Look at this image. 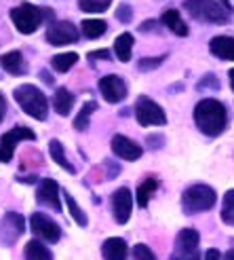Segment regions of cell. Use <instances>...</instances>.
Returning <instances> with one entry per match:
<instances>
[{
    "instance_id": "cell-24",
    "label": "cell",
    "mask_w": 234,
    "mask_h": 260,
    "mask_svg": "<svg viewBox=\"0 0 234 260\" xmlns=\"http://www.w3.org/2000/svg\"><path fill=\"white\" fill-rule=\"evenodd\" d=\"M156 188H159V180L156 178H146L141 184L137 186V194H135V199H137V205L139 207H146L150 197L156 192Z\"/></svg>"
},
{
    "instance_id": "cell-6",
    "label": "cell",
    "mask_w": 234,
    "mask_h": 260,
    "mask_svg": "<svg viewBox=\"0 0 234 260\" xmlns=\"http://www.w3.org/2000/svg\"><path fill=\"white\" fill-rule=\"evenodd\" d=\"M199 243H201V237H199V233L194 229L179 231L177 239H175V248H173L171 260H201Z\"/></svg>"
},
{
    "instance_id": "cell-37",
    "label": "cell",
    "mask_w": 234,
    "mask_h": 260,
    "mask_svg": "<svg viewBox=\"0 0 234 260\" xmlns=\"http://www.w3.org/2000/svg\"><path fill=\"white\" fill-rule=\"evenodd\" d=\"M89 59H110V51H91Z\"/></svg>"
},
{
    "instance_id": "cell-23",
    "label": "cell",
    "mask_w": 234,
    "mask_h": 260,
    "mask_svg": "<svg viewBox=\"0 0 234 260\" xmlns=\"http://www.w3.org/2000/svg\"><path fill=\"white\" fill-rule=\"evenodd\" d=\"M133 36L125 32L121 36H116V41H114V51H116V57H119L121 61H129L131 59V51H133Z\"/></svg>"
},
{
    "instance_id": "cell-2",
    "label": "cell",
    "mask_w": 234,
    "mask_h": 260,
    "mask_svg": "<svg viewBox=\"0 0 234 260\" xmlns=\"http://www.w3.org/2000/svg\"><path fill=\"white\" fill-rule=\"evenodd\" d=\"M15 102L21 106L25 114H30L36 121H45L49 116V100L38 87L34 85H21L15 89Z\"/></svg>"
},
{
    "instance_id": "cell-27",
    "label": "cell",
    "mask_w": 234,
    "mask_h": 260,
    "mask_svg": "<svg viewBox=\"0 0 234 260\" xmlns=\"http://www.w3.org/2000/svg\"><path fill=\"white\" fill-rule=\"evenodd\" d=\"M95 110H97L95 102H87L85 106L81 108V112H78V116L74 119V127L78 129V132H85V129H89V119H91V114H93Z\"/></svg>"
},
{
    "instance_id": "cell-15",
    "label": "cell",
    "mask_w": 234,
    "mask_h": 260,
    "mask_svg": "<svg viewBox=\"0 0 234 260\" xmlns=\"http://www.w3.org/2000/svg\"><path fill=\"white\" fill-rule=\"evenodd\" d=\"M36 201L41 205L51 207L53 212H61V203H59V186L55 180H43L41 186L36 190Z\"/></svg>"
},
{
    "instance_id": "cell-13",
    "label": "cell",
    "mask_w": 234,
    "mask_h": 260,
    "mask_svg": "<svg viewBox=\"0 0 234 260\" xmlns=\"http://www.w3.org/2000/svg\"><path fill=\"white\" fill-rule=\"evenodd\" d=\"M25 229V222H23V218L15 212H9L5 218H3V222H0V241H3V245H13L19 237H21V233Z\"/></svg>"
},
{
    "instance_id": "cell-34",
    "label": "cell",
    "mask_w": 234,
    "mask_h": 260,
    "mask_svg": "<svg viewBox=\"0 0 234 260\" xmlns=\"http://www.w3.org/2000/svg\"><path fill=\"white\" fill-rule=\"evenodd\" d=\"M197 89H199V91H203V89H219V83H217V79H215L213 74H207L205 79L197 85Z\"/></svg>"
},
{
    "instance_id": "cell-36",
    "label": "cell",
    "mask_w": 234,
    "mask_h": 260,
    "mask_svg": "<svg viewBox=\"0 0 234 260\" xmlns=\"http://www.w3.org/2000/svg\"><path fill=\"white\" fill-rule=\"evenodd\" d=\"M103 165H106V167H108V178H116V176H119V174H121V167H119V165H114L112 161H106V163H103Z\"/></svg>"
},
{
    "instance_id": "cell-30",
    "label": "cell",
    "mask_w": 234,
    "mask_h": 260,
    "mask_svg": "<svg viewBox=\"0 0 234 260\" xmlns=\"http://www.w3.org/2000/svg\"><path fill=\"white\" fill-rule=\"evenodd\" d=\"M112 5V0H78L83 13H103Z\"/></svg>"
},
{
    "instance_id": "cell-40",
    "label": "cell",
    "mask_w": 234,
    "mask_h": 260,
    "mask_svg": "<svg viewBox=\"0 0 234 260\" xmlns=\"http://www.w3.org/2000/svg\"><path fill=\"white\" fill-rule=\"evenodd\" d=\"M154 25H156V21H152V19H150V21H144V23H141V25H139V30H141V32H150V30L154 28Z\"/></svg>"
},
{
    "instance_id": "cell-4",
    "label": "cell",
    "mask_w": 234,
    "mask_h": 260,
    "mask_svg": "<svg viewBox=\"0 0 234 260\" xmlns=\"http://www.w3.org/2000/svg\"><path fill=\"white\" fill-rule=\"evenodd\" d=\"M45 17H53V11L38 9V7L28 5V3H23L17 9L11 11V19L21 34H34L38 30V25L45 21Z\"/></svg>"
},
{
    "instance_id": "cell-22",
    "label": "cell",
    "mask_w": 234,
    "mask_h": 260,
    "mask_svg": "<svg viewBox=\"0 0 234 260\" xmlns=\"http://www.w3.org/2000/svg\"><path fill=\"white\" fill-rule=\"evenodd\" d=\"M49 154H51V159H53L59 167H63L68 174H76V170H74V165L68 161V157H66V150H63V146H61V142H57V140H51L49 142Z\"/></svg>"
},
{
    "instance_id": "cell-19",
    "label": "cell",
    "mask_w": 234,
    "mask_h": 260,
    "mask_svg": "<svg viewBox=\"0 0 234 260\" xmlns=\"http://www.w3.org/2000/svg\"><path fill=\"white\" fill-rule=\"evenodd\" d=\"M0 63H3V68L13 74V76H21L25 74V59L21 55V51H9V53H5L3 57H0Z\"/></svg>"
},
{
    "instance_id": "cell-41",
    "label": "cell",
    "mask_w": 234,
    "mask_h": 260,
    "mask_svg": "<svg viewBox=\"0 0 234 260\" xmlns=\"http://www.w3.org/2000/svg\"><path fill=\"white\" fill-rule=\"evenodd\" d=\"M41 76L45 79V83H47V85H53V76H51V74H47V72H41Z\"/></svg>"
},
{
    "instance_id": "cell-31",
    "label": "cell",
    "mask_w": 234,
    "mask_h": 260,
    "mask_svg": "<svg viewBox=\"0 0 234 260\" xmlns=\"http://www.w3.org/2000/svg\"><path fill=\"white\" fill-rule=\"evenodd\" d=\"M133 258L135 260H156L154 252L148 248V245H144V243L133 245Z\"/></svg>"
},
{
    "instance_id": "cell-7",
    "label": "cell",
    "mask_w": 234,
    "mask_h": 260,
    "mask_svg": "<svg viewBox=\"0 0 234 260\" xmlns=\"http://www.w3.org/2000/svg\"><path fill=\"white\" fill-rule=\"evenodd\" d=\"M135 119H137L139 125H144V127H161V125H167L165 110L154 100H150L146 95H141L135 102Z\"/></svg>"
},
{
    "instance_id": "cell-35",
    "label": "cell",
    "mask_w": 234,
    "mask_h": 260,
    "mask_svg": "<svg viewBox=\"0 0 234 260\" xmlns=\"http://www.w3.org/2000/svg\"><path fill=\"white\" fill-rule=\"evenodd\" d=\"M146 144L152 148V150H159V148H163V144H165V140H163V136H148V140H146Z\"/></svg>"
},
{
    "instance_id": "cell-9",
    "label": "cell",
    "mask_w": 234,
    "mask_h": 260,
    "mask_svg": "<svg viewBox=\"0 0 234 260\" xmlns=\"http://www.w3.org/2000/svg\"><path fill=\"white\" fill-rule=\"evenodd\" d=\"M21 140H36V134L28 127H13L0 138V163H9L13 159V150Z\"/></svg>"
},
{
    "instance_id": "cell-39",
    "label": "cell",
    "mask_w": 234,
    "mask_h": 260,
    "mask_svg": "<svg viewBox=\"0 0 234 260\" xmlns=\"http://www.w3.org/2000/svg\"><path fill=\"white\" fill-rule=\"evenodd\" d=\"M5 114H7V102H5V95L0 93V123H3Z\"/></svg>"
},
{
    "instance_id": "cell-43",
    "label": "cell",
    "mask_w": 234,
    "mask_h": 260,
    "mask_svg": "<svg viewBox=\"0 0 234 260\" xmlns=\"http://www.w3.org/2000/svg\"><path fill=\"white\" fill-rule=\"evenodd\" d=\"M228 76H230V87H232V91H234V68L228 72Z\"/></svg>"
},
{
    "instance_id": "cell-10",
    "label": "cell",
    "mask_w": 234,
    "mask_h": 260,
    "mask_svg": "<svg viewBox=\"0 0 234 260\" xmlns=\"http://www.w3.org/2000/svg\"><path fill=\"white\" fill-rule=\"evenodd\" d=\"M131 210H133V194L127 186L114 190L112 194V214L114 220L119 224H127L129 218H131Z\"/></svg>"
},
{
    "instance_id": "cell-16",
    "label": "cell",
    "mask_w": 234,
    "mask_h": 260,
    "mask_svg": "<svg viewBox=\"0 0 234 260\" xmlns=\"http://www.w3.org/2000/svg\"><path fill=\"white\" fill-rule=\"evenodd\" d=\"M101 256H103V260H127L129 258L127 241L121 237L106 239L101 245Z\"/></svg>"
},
{
    "instance_id": "cell-29",
    "label": "cell",
    "mask_w": 234,
    "mask_h": 260,
    "mask_svg": "<svg viewBox=\"0 0 234 260\" xmlns=\"http://www.w3.org/2000/svg\"><path fill=\"white\" fill-rule=\"evenodd\" d=\"M222 220L228 226H234V190H228L222 201Z\"/></svg>"
},
{
    "instance_id": "cell-17",
    "label": "cell",
    "mask_w": 234,
    "mask_h": 260,
    "mask_svg": "<svg viewBox=\"0 0 234 260\" xmlns=\"http://www.w3.org/2000/svg\"><path fill=\"white\" fill-rule=\"evenodd\" d=\"M211 53L219 59H228L234 61V38L232 36H215L209 43Z\"/></svg>"
},
{
    "instance_id": "cell-1",
    "label": "cell",
    "mask_w": 234,
    "mask_h": 260,
    "mask_svg": "<svg viewBox=\"0 0 234 260\" xmlns=\"http://www.w3.org/2000/svg\"><path fill=\"white\" fill-rule=\"evenodd\" d=\"M194 123L205 136L217 138L219 134H224V129L228 125V112L222 102H217L213 98L201 100L194 106Z\"/></svg>"
},
{
    "instance_id": "cell-44",
    "label": "cell",
    "mask_w": 234,
    "mask_h": 260,
    "mask_svg": "<svg viewBox=\"0 0 234 260\" xmlns=\"http://www.w3.org/2000/svg\"><path fill=\"white\" fill-rule=\"evenodd\" d=\"M219 3L224 5V9H228V11H230V3H228V0H219Z\"/></svg>"
},
{
    "instance_id": "cell-28",
    "label": "cell",
    "mask_w": 234,
    "mask_h": 260,
    "mask_svg": "<svg viewBox=\"0 0 234 260\" xmlns=\"http://www.w3.org/2000/svg\"><path fill=\"white\" fill-rule=\"evenodd\" d=\"M63 199H66V205H68V210H70V214H72V218H74V222L78 224V226H87V214L78 207V203H76V199L72 197L70 192H63Z\"/></svg>"
},
{
    "instance_id": "cell-42",
    "label": "cell",
    "mask_w": 234,
    "mask_h": 260,
    "mask_svg": "<svg viewBox=\"0 0 234 260\" xmlns=\"http://www.w3.org/2000/svg\"><path fill=\"white\" fill-rule=\"evenodd\" d=\"M224 260H234V248H232V250H228V252L224 254Z\"/></svg>"
},
{
    "instance_id": "cell-20",
    "label": "cell",
    "mask_w": 234,
    "mask_h": 260,
    "mask_svg": "<svg viewBox=\"0 0 234 260\" xmlns=\"http://www.w3.org/2000/svg\"><path fill=\"white\" fill-rule=\"evenodd\" d=\"M53 108H55V112L61 114V116H66V114L72 112V108H74V95L70 93L66 87H59V89L55 91Z\"/></svg>"
},
{
    "instance_id": "cell-25",
    "label": "cell",
    "mask_w": 234,
    "mask_h": 260,
    "mask_svg": "<svg viewBox=\"0 0 234 260\" xmlns=\"http://www.w3.org/2000/svg\"><path fill=\"white\" fill-rule=\"evenodd\" d=\"M108 30V23L103 19H85L83 21V34L87 38H99Z\"/></svg>"
},
{
    "instance_id": "cell-12",
    "label": "cell",
    "mask_w": 234,
    "mask_h": 260,
    "mask_svg": "<svg viewBox=\"0 0 234 260\" xmlns=\"http://www.w3.org/2000/svg\"><path fill=\"white\" fill-rule=\"evenodd\" d=\"M99 91H101L103 100L110 102V104H119L127 98V85L121 76H116V74L103 76L99 81Z\"/></svg>"
},
{
    "instance_id": "cell-38",
    "label": "cell",
    "mask_w": 234,
    "mask_h": 260,
    "mask_svg": "<svg viewBox=\"0 0 234 260\" xmlns=\"http://www.w3.org/2000/svg\"><path fill=\"white\" fill-rule=\"evenodd\" d=\"M205 260H222V252L211 248V250H207L205 252Z\"/></svg>"
},
{
    "instance_id": "cell-21",
    "label": "cell",
    "mask_w": 234,
    "mask_h": 260,
    "mask_svg": "<svg viewBox=\"0 0 234 260\" xmlns=\"http://www.w3.org/2000/svg\"><path fill=\"white\" fill-rule=\"evenodd\" d=\"M23 256H25V260H53L51 250L47 248L43 241H38V239H32V241L25 243Z\"/></svg>"
},
{
    "instance_id": "cell-3",
    "label": "cell",
    "mask_w": 234,
    "mask_h": 260,
    "mask_svg": "<svg viewBox=\"0 0 234 260\" xmlns=\"http://www.w3.org/2000/svg\"><path fill=\"white\" fill-rule=\"evenodd\" d=\"M215 201H217V192L207 184H194L181 194V207H184V212L188 216L211 210Z\"/></svg>"
},
{
    "instance_id": "cell-14",
    "label": "cell",
    "mask_w": 234,
    "mask_h": 260,
    "mask_svg": "<svg viewBox=\"0 0 234 260\" xmlns=\"http://www.w3.org/2000/svg\"><path fill=\"white\" fill-rule=\"evenodd\" d=\"M112 150H114L116 157H121L125 161H137L141 154H144V150H141V146L137 142L129 140L127 136H121V134H116L112 138Z\"/></svg>"
},
{
    "instance_id": "cell-5",
    "label": "cell",
    "mask_w": 234,
    "mask_h": 260,
    "mask_svg": "<svg viewBox=\"0 0 234 260\" xmlns=\"http://www.w3.org/2000/svg\"><path fill=\"white\" fill-rule=\"evenodd\" d=\"M184 9L194 19H201L207 23H226L230 19L228 9H224L217 0H186Z\"/></svg>"
},
{
    "instance_id": "cell-18",
    "label": "cell",
    "mask_w": 234,
    "mask_h": 260,
    "mask_svg": "<svg viewBox=\"0 0 234 260\" xmlns=\"http://www.w3.org/2000/svg\"><path fill=\"white\" fill-rule=\"evenodd\" d=\"M161 21L167 25V30H171L173 34H177V36H188V25H186L184 19H181L179 11H175V9H165L163 15H161Z\"/></svg>"
},
{
    "instance_id": "cell-26",
    "label": "cell",
    "mask_w": 234,
    "mask_h": 260,
    "mask_svg": "<svg viewBox=\"0 0 234 260\" xmlns=\"http://www.w3.org/2000/svg\"><path fill=\"white\" fill-rule=\"evenodd\" d=\"M76 61H78V55L70 51V53H59V55H55L53 59H51V66H53L55 72H68Z\"/></svg>"
},
{
    "instance_id": "cell-8",
    "label": "cell",
    "mask_w": 234,
    "mask_h": 260,
    "mask_svg": "<svg viewBox=\"0 0 234 260\" xmlns=\"http://www.w3.org/2000/svg\"><path fill=\"white\" fill-rule=\"evenodd\" d=\"M30 229L32 235L38 237V241H47V243H57L61 239V229L55 220H51L47 214L36 212L30 218Z\"/></svg>"
},
{
    "instance_id": "cell-32",
    "label": "cell",
    "mask_w": 234,
    "mask_h": 260,
    "mask_svg": "<svg viewBox=\"0 0 234 260\" xmlns=\"http://www.w3.org/2000/svg\"><path fill=\"white\" fill-rule=\"evenodd\" d=\"M163 61H165V55H161V57H144V59H139L137 68H139L141 72H148V70H154V68H159Z\"/></svg>"
},
{
    "instance_id": "cell-33",
    "label": "cell",
    "mask_w": 234,
    "mask_h": 260,
    "mask_svg": "<svg viewBox=\"0 0 234 260\" xmlns=\"http://www.w3.org/2000/svg\"><path fill=\"white\" fill-rule=\"evenodd\" d=\"M116 19L123 21V23H129L133 19V9L129 5H121L119 9H116Z\"/></svg>"
},
{
    "instance_id": "cell-11",
    "label": "cell",
    "mask_w": 234,
    "mask_h": 260,
    "mask_svg": "<svg viewBox=\"0 0 234 260\" xmlns=\"http://www.w3.org/2000/svg\"><path fill=\"white\" fill-rule=\"evenodd\" d=\"M78 36H81V30H76V25L70 23V21H55L47 30V41L51 45H55V47L76 43Z\"/></svg>"
}]
</instances>
